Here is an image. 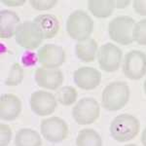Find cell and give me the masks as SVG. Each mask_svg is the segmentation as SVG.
I'll return each instance as SVG.
<instances>
[{
  "label": "cell",
  "instance_id": "cell-14",
  "mask_svg": "<svg viewBox=\"0 0 146 146\" xmlns=\"http://www.w3.org/2000/svg\"><path fill=\"white\" fill-rule=\"evenodd\" d=\"M22 111V101L13 94H4L0 98V118L4 121H14Z\"/></svg>",
  "mask_w": 146,
  "mask_h": 146
},
{
  "label": "cell",
  "instance_id": "cell-20",
  "mask_svg": "<svg viewBox=\"0 0 146 146\" xmlns=\"http://www.w3.org/2000/svg\"><path fill=\"white\" fill-rule=\"evenodd\" d=\"M76 146H102V139L95 129H84L78 133Z\"/></svg>",
  "mask_w": 146,
  "mask_h": 146
},
{
  "label": "cell",
  "instance_id": "cell-9",
  "mask_svg": "<svg viewBox=\"0 0 146 146\" xmlns=\"http://www.w3.org/2000/svg\"><path fill=\"white\" fill-rule=\"evenodd\" d=\"M123 53L119 47L112 43L102 45L98 51V62L100 67L106 72H114L120 67Z\"/></svg>",
  "mask_w": 146,
  "mask_h": 146
},
{
  "label": "cell",
  "instance_id": "cell-15",
  "mask_svg": "<svg viewBox=\"0 0 146 146\" xmlns=\"http://www.w3.org/2000/svg\"><path fill=\"white\" fill-rule=\"evenodd\" d=\"M40 33L43 36V39H51L55 37L60 29V22L56 16L51 14H43L35 17L32 21Z\"/></svg>",
  "mask_w": 146,
  "mask_h": 146
},
{
  "label": "cell",
  "instance_id": "cell-8",
  "mask_svg": "<svg viewBox=\"0 0 146 146\" xmlns=\"http://www.w3.org/2000/svg\"><path fill=\"white\" fill-rule=\"evenodd\" d=\"M40 129L44 138L53 143L62 142L68 135V125L60 117H51L43 120Z\"/></svg>",
  "mask_w": 146,
  "mask_h": 146
},
{
  "label": "cell",
  "instance_id": "cell-21",
  "mask_svg": "<svg viewBox=\"0 0 146 146\" xmlns=\"http://www.w3.org/2000/svg\"><path fill=\"white\" fill-rule=\"evenodd\" d=\"M77 91L71 86L62 87L56 94V98L62 105L69 106L73 104L77 100Z\"/></svg>",
  "mask_w": 146,
  "mask_h": 146
},
{
  "label": "cell",
  "instance_id": "cell-5",
  "mask_svg": "<svg viewBox=\"0 0 146 146\" xmlns=\"http://www.w3.org/2000/svg\"><path fill=\"white\" fill-rule=\"evenodd\" d=\"M100 107L93 98H84L72 109V117L78 125L93 124L100 117Z\"/></svg>",
  "mask_w": 146,
  "mask_h": 146
},
{
  "label": "cell",
  "instance_id": "cell-27",
  "mask_svg": "<svg viewBox=\"0 0 146 146\" xmlns=\"http://www.w3.org/2000/svg\"><path fill=\"white\" fill-rule=\"evenodd\" d=\"M133 6L135 11L141 16H146V1L135 0L133 2Z\"/></svg>",
  "mask_w": 146,
  "mask_h": 146
},
{
  "label": "cell",
  "instance_id": "cell-22",
  "mask_svg": "<svg viewBox=\"0 0 146 146\" xmlns=\"http://www.w3.org/2000/svg\"><path fill=\"white\" fill-rule=\"evenodd\" d=\"M23 80V69L20 63L15 62L11 65L8 76L5 79V84L7 86H18Z\"/></svg>",
  "mask_w": 146,
  "mask_h": 146
},
{
  "label": "cell",
  "instance_id": "cell-10",
  "mask_svg": "<svg viewBox=\"0 0 146 146\" xmlns=\"http://www.w3.org/2000/svg\"><path fill=\"white\" fill-rule=\"evenodd\" d=\"M29 102L32 111L38 116L51 115L56 107V96L45 91L34 92L30 96Z\"/></svg>",
  "mask_w": 146,
  "mask_h": 146
},
{
  "label": "cell",
  "instance_id": "cell-19",
  "mask_svg": "<svg viewBox=\"0 0 146 146\" xmlns=\"http://www.w3.org/2000/svg\"><path fill=\"white\" fill-rule=\"evenodd\" d=\"M41 136L31 129H22L18 131L15 137V146H41Z\"/></svg>",
  "mask_w": 146,
  "mask_h": 146
},
{
  "label": "cell",
  "instance_id": "cell-29",
  "mask_svg": "<svg viewBox=\"0 0 146 146\" xmlns=\"http://www.w3.org/2000/svg\"><path fill=\"white\" fill-rule=\"evenodd\" d=\"M129 4V1H115V5L119 9L125 8V7L128 6Z\"/></svg>",
  "mask_w": 146,
  "mask_h": 146
},
{
  "label": "cell",
  "instance_id": "cell-32",
  "mask_svg": "<svg viewBox=\"0 0 146 146\" xmlns=\"http://www.w3.org/2000/svg\"><path fill=\"white\" fill-rule=\"evenodd\" d=\"M125 146H137L136 144H128V145H125Z\"/></svg>",
  "mask_w": 146,
  "mask_h": 146
},
{
  "label": "cell",
  "instance_id": "cell-25",
  "mask_svg": "<svg viewBox=\"0 0 146 146\" xmlns=\"http://www.w3.org/2000/svg\"><path fill=\"white\" fill-rule=\"evenodd\" d=\"M30 4L36 10H49L56 4V0H31Z\"/></svg>",
  "mask_w": 146,
  "mask_h": 146
},
{
  "label": "cell",
  "instance_id": "cell-2",
  "mask_svg": "<svg viewBox=\"0 0 146 146\" xmlns=\"http://www.w3.org/2000/svg\"><path fill=\"white\" fill-rule=\"evenodd\" d=\"M139 128L140 124L137 118L129 114H121L112 120L109 131L115 140L126 142L137 135Z\"/></svg>",
  "mask_w": 146,
  "mask_h": 146
},
{
  "label": "cell",
  "instance_id": "cell-6",
  "mask_svg": "<svg viewBox=\"0 0 146 146\" xmlns=\"http://www.w3.org/2000/svg\"><path fill=\"white\" fill-rule=\"evenodd\" d=\"M16 42L27 50L38 48L43 42V36L33 22H23L19 25L15 34Z\"/></svg>",
  "mask_w": 146,
  "mask_h": 146
},
{
  "label": "cell",
  "instance_id": "cell-26",
  "mask_svg": "<svg viewBox=\"0 0 146 146\" xmlns=\"http://www.w3.org/2000/svg\"><path fill=\"white\" fill-rule=\"evenodd\" d=\"M22 62L25 66H32L37 62V56L32 52H25L22 56Z\"/></svg>",
  "mask_w": 146,
  "mask_h": 146
},
{
  "label": "cell",
  "instance_id": "cell-12",
  "mask_svg": "<svg viewBox=\"0 0 146 146\" xmlns=\"http://www.w3.org/2000/svg\"><path fill=\"white\" fill-rule=\"evenodd\" d=\"M73 80L75 84L82 90H94L100 85L101 74L98 69L90 66L80 67L73 73Z\"/></svg>",
  "mask_w": 146,
  "mask_h": 146
},
{
  "label": "cell",
  "instance_id": "cell-17",
  "mask_svg": "<svg viewBox=\"0 0 146 146\" xmlns=\"http://www.w3.org/2000/svg\"><path fill=\"white\" fill-rule=\"evenodd\" d=\"M75 52H76L77 58L81 62H94L96 58V54L98 53V43L93 38L82 40L76 44Z\"/></svg>",
  "mask_w": 146,
  "mask_h": 146
},
{
  "label": "cell",
  "instance_id": "cell-11",
  "mask_svg": "<svg viewBox=\"0 0 146 146\" xmlns=\"http://www.w3.org/2000/svg\"><path fill=\"white\" fill-rule=\"evenodd\" d=\"M38 60L45 68H58L64 62L65 53L60 46L45 44L38 50Z\"/></svg>",
  "mask_w": 146,
  "mask_h": 146
},
{
  "label": "cell",
  "instance_id": "cell-31",
  "mask_svg": "<svg viewBox=\"0 0 146 146\" xmlns=\"http://www.w3.org/2000/svg\"><path fill=\"white\" fill-rule=\"evenodd\" d=\"M143 89H144V92H145V94H146V79H145V81H144V84H143Z\"/></svg>",
  "mask_w": 146,
  "mask_h": 146
},
{
  "label": "cell",
  "instance_id": "cell-18",
  "mask_svg": "<svg viewBox=\"0 0 146 146\" xmlns=\"http://www.w3.org/2000/svg\"><path fill=\"white\" fill-rule=\"evenodd\" d=\"M115 7V1L113 0H100V1H95L90 0L88 1V8L92 14L96 18L105 19L112 15Z\"/></svg>",
  "mask_w": 146,
  "mask_h": 146
},
{
  "label": "cell",
  "instance_id": "cell-30",
  "mask_svg": "<svg viewBox=\"0 0 146 146\" xmlns=\"http://www.w3.org/2000/svg\"><path fill=\"white\" fill-rule=\"evenodd\" d=\"M141 142H142L143 146H146V128L142 131V135H141Z\"/></svg>",
  "mask_w": 146,
  "mask_h": 146
},
{
  "label": "cell",
  "instance_id": "cell-23",
  "mask_svg": "<svg viewBox=\"0 0 146 146\" xmlns=\"http://www.w3.org/2000/svg\"><path fill=\"white\" fill-rule=\"evenodd\" d=\"M133 38L138 45H146V19L139 21L135 25Z\"/></svg>",
  "mask_w": 146,
  "mask_h": 146
},
{
  "label": "cell",
  "instance_id": "cell-24",
  "mask_svg": "<svg viewBox=\"0 0 146 146\" xmlns=\"http://www.w3.org/2000/svg\"><path fill=\"white\" fill-rule=\"evenodd\" d=\"M12 138V131L8 125H0V146H7Z\"/></svg>",
  "mask_w": 146,
  "mask_h": 146
},
{
  "label": "cell",
  "instance_id": "cell-13",
  "mask_svg": "<svg viewBox=\"0 0 146 146\" xmlns=\"http://www.w3.org/2000/svg\"><path fill=\"white\" fill-rule=\"evenodd\" d=\"M35 81L41 88L56 90L63 82V73L58 68L39 67L35 71Z\"/></svg>",
  "mask_w": 146,
  "mask_h": 146
},
{
  "label": "cell",
  "instance_id": "cell-16",
  "mask_svg": "<svg viewBox=\"0 0 146 146\" xmlns=\"http://www.w3.org/2000/svg\"><path fill=\"white\" fill-rule=\"evenodd\" d=\"M20 25V18L15 12L10 10L0 11V36L8 39L16 34L17 27Z\"/></svg>",
  "mask_w": 146,
  "mask_h": 146
},
{
  "label": "cell",
  "instance_id": "cell-4",
  "mask_svg": "<svg viewBox=\"0 0 146 146\" xmlns=\"http://www.w3.org/2000/svg\"><path fill=\"white\" fill-rule=\"evenodd\" d=\"M135 20L129 16H119L114 18L108 25L109 37L121 45H131L133 42V32Z\"/></svg>",
  "mask_w": 146,
  "mask_h": 146
},
{
  "label": "cell",
  "instance_id": "cell-3",
  "mask_svg": "<svg viewBox=\"0 0 146 146\" xmlns=\"http://www.w3.org/2000/svg\"><path fill=\"white\" fill-rule=\"evenodd\" d=\"M94 30V21L86 12L76 10L66 21V31L72 39L79 41L88 39Z\"/></svg>",
  "mask_w": 146,
  "mask_h": 146
},
{
  "label": "cell",
  "instance_id": "cell-7",
  "mask_svg": "<svg viewBox=\"0 0 146 146\" xmlns=\"http://www.w3.org/2000/svg\"><path fill=\"white\" fill-rule=\"evenodd\" d=\"M125 76L131 80L141 79L146 75V54L133 50L125 56L123 62Z\"/></svg>",
  "mask_w": 146,
  "mask_h": 146
},
{
  "label": "cell",
  "instance_id": "cell-1",
  "mask_svg": "<svg viewBox=\"0 0 146 146\" xmlns=\"http://www.w3.org/2000/svg\"><path fill=\"white\" fill-rule=\"evenodd\" d=\"M129 88L125 82H112L104 88L101 96V103L105 109L117 111L123 108L129 100Z\"/></svg>",
  "mask_w": 146,
  "mask_h": 146
},
{
  "label": "cell",
  "instance_id": "cell-28",
  "mask_svg": "<svg viewBox=\"0 0 146 146\" xmlns=\"http://www.w3.org/2000/svg\"><path fill=\"white\" fill-rule=\"evenodd\" d=\"M25 1H22V0H20V1H10V0H2V3L6 4V5H9V6H21L23 5V4H25Z\"/></svg>",
  "mask_w": 146,
  "mask_h": 146
}]
</instances>
